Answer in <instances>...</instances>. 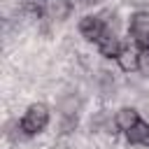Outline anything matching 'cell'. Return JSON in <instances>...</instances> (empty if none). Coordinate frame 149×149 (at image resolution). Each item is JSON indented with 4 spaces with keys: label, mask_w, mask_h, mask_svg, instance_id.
I'll return each mask as SVG.
<instances>
[{
    "label": "cell",
    "mask_w": 149,
    "mask_h": 149,
    "mask_svg": "<svg viewBox=\"0 0 149 149\" xmlns=\"http://www.w3.org/2000/svg\"><path fill=\"white\" fill-rule=\"evenodd\" d=\"M47 123H49V109L44 105H30L23 121H21V128L26 135H35V133L44 130Z\"/></svg>",
    "instance_id": "6da1fadb"
},
{
    "label": "cell",
    "mask_w": 149,
    "mask_h": 149,
    "mask_svg": "<svg viewBox=\"0 0 149 149\" xmlns=\"http://www.w3.org/2000/svg\"><path fill=\"white\" fill-rule=\"evenodd\" d=\"M130 35L137 47L149 49V12H137L130 21Z\"/></svg>",
    "instance_id": "7a4b0ae2"
},
{
    "label": "cell",
    "mask_w": 149,
    "mask_h": 149,
    "mask_svg": "<svg viewBox=\"0 0 149 149\" xmlns=\"http://www.w3.org/2000/svg\"><path fill=\"white\" fill-rule=\"evenodd\" d=\"M105 30H107V28H105V23H102L100 16H86V19H81V23H79V33H81L84 40L98 42Z\"/></svg>",
    "instance_id": "3957f363"
},
{
    "label": "cell",
    "mask_w": 149,
    "mask_h": 149,
    "mask_svg": "<svg viewBox=\"0 0 149 149\" xmlns=\"http://www.w3.org/2000/svg\"><path fill=\"white\" fill-rule=\"evenodd\" d=\"M126 137H128V142L135 144V147H149V123L137 121L135 126H130V128L126 130Z\"/></svg>",
    "instance_id": "277c9868"
},
{
    "label": "cell",
    "mask_w": 149,
    "mask_h": 149,
    "mask_svg": "<svg viewBox=\"0 0 149 149\" xmlns=\"http://www.w3.org/2000/svg\"><path fill=\"white\" fill-rule=\"evenodd\" d=\"M98 49H100V54L102 56H107V58H112V56H119V37L107 28L102 35H100V40H98Z\"/></svg>",
    "instance_id": "5b68a950"
},
{
    "label": "cell",
    "mask_w": 149,
    "mask_h": 149,
    "mask_svg": "<svg viewBox=\"0 0 149 149\" xmlns=\"http://www.w3.org/2000/svg\"><path fill=\"white\" fill-rule=\"evenodd\" d=\"M79 107H81V98L77 93H63L58 98V112H61V116H77Z\"/></svg>",
    "instance_id": "8992f818"
},
{
    "label": "cell",
    "mask_w": 149,
    "mask_h": 149,
    "mask_svg": "<svg viewBox=\"0 0 149 149\" xmlns=\"http://www.w3.org/2000/svg\"><path fill=\"white\" fill-rule=\"evenodd\" d=\"M116 61H119V68L123 72H133V70L140 68V54H135L133 49H121Z\"/></svg>",
    "instance_id": "52a82bcc"
},
{
    "label": "cell",
    "mask_w": 149,
    "mask_h": 149,
    "mask_svg": "<svg viewBox=\"0 0 149 149\" xmlns=\"http://www.w3.org/2000/svg\"><path fill=\"white\" fill-rule=\"evenodd\" d=\"M140 119H137V112L133 109V107H121L119 112H116V116H114V123L121 128V130H128L130 126H135Z\"/></svg>",
    "instance_id": "ba28073f"
},
{
    "label": "cell",
    "mask_w": 149,
    "mask_h": 149,
    "mask_svg": "<svg viewBox=\"0 0 149 149\" xmlns=\"http://www.w3.org/2000/svg\"><path fill=\"white\" fill-rule=\"evenodd\" d=\"M98 91H100V93H102L105 98L114 95V91H116L114 77H112L109 72H105V70H100V72H98Z\"/></svg>",
    "instance_id": "9c48e42d"
},
{
    "label": "cell",
    "mask_w": 149,
    "mask_h": 149,
    "mask_svg": "<svg viewBox=\"0 0 149 149\" xmlns=\"http://www.w3.org/2000/svg\"><path fill=\"white\" fill-rule=\"evenodd\" d=\"M70 9H72L70 0H49V14L54 19H58V21H63L70 14Z\"/></svg>",
    "instance_id": "30bf717a"
},
{
    "label": "cell",
    "mask_w": 149,
    "mask_h": 149,
    "mask_svg": "<svg viewBox=\"0 0 149 149\" xmlns=\"http://www.w3.org/2000/svg\"><path fill=\"white\" fill-rule=\"evenodd\" d=\"M21 130H23V128H19V123H7V130H5V135H7L12 142H19V140H21V135H23Z\"/></svg>",
    "instance_id": "8fae6325"
},
{
    "label": "cell",
    "mask_w": 149,
    "mask_h": 149,
    "mask_svg": "<svg viewBox=\"0 0 149 149\" xmlns=\"http://www.w3.org/2000/svg\"><path fill=\"white\" fill-rule=\"evenodd\" d=\"M77 128V116H63V123H61V133H72Z\"/></svg>",
    "instance_id": "7c38bea8"
},
{
    "label": "cell",
    "mask_w": 149,
    "mask_h": 149,
    "mask_svg": "<svg viewBox=\"0 0 149 149\" xmlns=\"http://www.w3.org/2000/svg\"><path fill=\"white\" fill-rule=\"evenodd\" d=\"M140 70L144 74H149V49H142L140 51Z\"/></svg>",
    "instance_id": "4fadbf2b"
},
{
    "label": "cell",
    "mask_w": 149,
    "mask_h": 149,
    "mask_svg": "<svg viewBox=\"0 0 149 149\" xmlns=\"http://www.w3.org/2000/svg\"><path fill=\"white\" fill-rule=\"evenodd\" d=\"M95 2H100V0H79V5H84V7H88V5H95Z\"/></svg>",
    "instance_id": "5bb4252c"
}]
</instances>
